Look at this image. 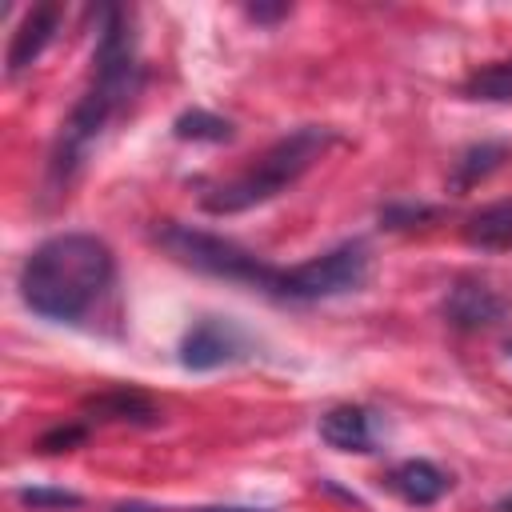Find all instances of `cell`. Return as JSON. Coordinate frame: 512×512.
I'll use <instances>...</instances> for the list:
<instances>
[{"label": "cell", "mask_w": 512, "mask_h": 512, "mask_svg": "<svg viewBox=\"0 0 512 512\" xmlns=\"http://www.w3.org/2000/svg\"><path fill=\"white\" fill-rule=\"evenodd\" d=\"M60 20H64V8L60 4H36V8H28V16L16 24L12 44H8V76L24 72V68H32L40 60V52L52 44Z\"/></svg>", "instance_id": "9c48e42d"}, {"label": "cell", "mask_w": 512, "mask_h": 512, "mask_svg": "<svg viewBox=\"0 0 512 512\" xmlns=\"http://www.w3.org/2000/svg\"><path fill=\"white\" fill-rule=\"evenodd\" d=\"M508 352H512V348H508Z\"/></svg>", "instance_id": "603a6c76"}, {"label": "cell", "mask_w": 512, "mask_h": 512, "mask_svg": "<svg viewBox=\"0 0 512 512\" xmlns=\"http://www.w3.org/2000/svg\"><path fill=\"white\" fill-rule=\"evenodd\" d=\"M80 420L84 424H156L160 408L140 388L116 384V388H104V392L88 396L80 404Z\"/></svg>", "instance_id": "52a82bcc"}, {"label": "cell", "mask_w": 512, "mask_h": 512, "mask_svg": "<svg viewBox=\"0 0 512 512\" xmlns=\"http://www.w3.org/2000/svg\"><path fill=\"white\" fill-rule=\"evenodd\" d=\"M332 144H336V132L328 124H300L276 144H268L248 168L200 192V208L212 216H236L256 204H268L280 192H288Z\"/></svg>", "instance_id": "3957f363"}, {"label": "cell", "mask_w": 512, "mask_h": 512, "mask_svg": "<svg viewBox=\"0 0 512 512\" xmlns=\"http://www.w3.org/2000/svg\"><path fill=\"white\" fill-rule=\"evenodd\" d=\"M192 512H268V508H236V504H212V508H192Z\"/></svg>", "instance_id": "44dd1931"}, {"label": "cell", "mask_w": 512, "mask_h": 512, "mask_svg": "<svg viewBox=\"0 0 512 512\" xmlns=\"http://www.w3.org/2000/svg\"><path fill=\"white\" fill-rule=\"evenodd\" d=\"M460 92L468 100H484V104H512V56L508 60L480 64L476 72H468V80L460 84Z\"/></svg>", "instance_id": "5bb4252c"}, {"label": "cell", "mask_w": 512, "mask_h": 512, "mask_svg": "<svg viewBox=\"0 0 512 512\" xmlns=\"http://www.w3.org/2000/svg\"><path fill=\"white\" fill-rule=\"evenodd\" d=\"M252 348L248 332L228 320V316H200L184 336H180V364L188 372H216L224 364L244 360Z\"/></svg>", "instance_id": "8992f818"}, {"label": "cell", "mask_w": 512, "mask_h": 512, "mask_svg": "<svg viewBox=\"0 0 512 512\" xmlns=\"http://www.w3.org/2000/svg\"><path fill=\"white\" fill-rule=\"evenodd\" d=\"M372 272V252L364 240H344L304 264L280 268L272 296L292 300V304H312V300H332L344 292H356Z\"/></svg>", "instance_id": "5b68a950"}, {"label": "cell", "mask_w": 512, "mask_h": 512, "mask_svg": "<svg viewBox=\"0 0 512 512\" xmlns=\"http://www.w3.org/2000/svg\"><path fill=\"white\" fill-rule=\"evenodd\" d=\"M496 512H512V492H504V496L496 500Z\"/></svg>", "instance_id": "7402d4cb"}, {"label": "cell", "mask_w": 512, "mask_h": 512, "mask_svg": "<svg viewBox=\"0 0 512 512\" xmlns=\"http://www.w3.org/2000/svg\"><path fill=\"white\" fill-rule=\"evenodd\" d=\"M508 156H512V152H508V144H500V140H480V144H468V148H464V152L452 160L448 188H452V192H468V188H476L480 180H488L492 172H500Z\"/></svg>", "instance_id": "4fadbf2b"}, {"label": "cell", "mask_w": 512, "mask_h": 512, "mask_svg": "<svg viewBox=\"0 0 512 512\" xmlns=\"http://www.w3.org/2000/svg\"><path fill=\"white\" fill-rule=\"evenodd\" d=\"M432 216H436V208H424V204H388L380 212V224L384 228H412V224L432 220Z\"/></svg>", "instance_id": "ac0fdd59"}, {"label": "cell", "mask_w": 512, "mask_h": 512, "mask_svg": "<svg viewBox=\"0 0 512 512\" xmlns=\"http://www.w3.org/2000/svg\"><path fill=\"white\" fill-rule=\"evenodd\" d=\"M136 88H140V56H136L132 16L124 8H104L96 48H92V80H88L84 96L72 104L68 120L60 124L52 156H48L52 184H68L76 176V168L84 164L96 136L136 96Z\"/></svg>", "instance_id": "6da1fadb"}, {"label": "cell", "mask_w": 512, "mask_h": 512, "mask_svg": "<svg viewBox=\"0 0 512 512\" xmlns=\"http://www.w3.org/2000/svg\"><path fill=\"white\" fill-rule=\"evenodd\" d=\"M112 248L92 232H56L20 264V300L56 324H76L112 288Z\"/></svg>", "instance_id": "7a4b0ae2"}, {"label": "cell", "mask_w": 512, "mask_h": 512, "mask_svg": "<svg viewBox=\"0 0 512 512\" xmlns=\"http://www.w3.org/2000/svg\"><path fill=\"white\" fill-rule=\"evenodd\" d=\"M320 440L336 452H376V432H372V412L360 404H336L320 416L316 424Z\"/></svg>", "instance_id": "8fae6325"}, {"label": "cell", "mask_w": 512, "mask_h": 512, "mask_svg": "<svg viewBox=\"0 0 512 512\" xmlns=\"http://www.w3.org/2000/svg\"><path fill=\"white\" fill-rule=\"evenodd\" d=\"M288 12H292V4H248V8H244V16L256 20V24H276V20H284Z\"/></svg>", "instance_id": "d6986e66"}, {"label": "cell", "mask_w": 512, "mask_h": 512, "mask_svg": "<svg viewBox=\"0 0 512 512\" xmlns=\"http://www.w3.org/2000/svg\"><path fill=\"white\" fill-rule=\"evenodd\" d=\"M384 488L412 508H432L436 500L448 496L452 476L444 468H436L432 460H400L396 468L384 472Z\"/></svg>", "instance_id": "ba28073f"}, {"label": "cell", "mask_w": 512, "mask_h": 512, "mask_svg": "<svg viewBox=\"0 0 512 512\" xmlns=\"http://www.w3.org/2000/svg\"><path fill=\"white\" fill-rule=\"evenodd\" d=\"M460 232H464V244H472L480 252H504V248H512V196L476 208L464 220Z\"/></svg>", "instance_id": "7c38bea8"}, {"label": "cell", "mask_w": 512, "mask_h": 512, "mask_svg": "<svg viewBox=\"0 0 512 512\" xmlns=\"http://www.w3.org/2000/svg\"><path fill=\"white\" fill-rule=\"evenodd\" d=\"M152 240L184 268L200 272V276H216V280H228V284H248V288H260L272 296V284H276V272L272 264H264L256 252H248L244 244L220 236V232H204V228H192V224H180V220H160L152 228Z\"/></svg>", "instance_id": "277c9868"}, {"label": "cell", "mask_w": 512, "mask_h": 512, "mask_svg": "<svg viewBox=\"0 0 512 512\" xmlns=\"http://www.w3.org/2000/svg\"><path fill=\"white\" fill-rule=\"evenodd\" d=\"M108 512H160L156 504H144V500H128V504H112Z\"/></svg>", "instance_id": "ffe728a7"}, {"label": "cell", "mask_w": 512, "mask_h": 512, "mask_svg": "<svg viewBox=\"0 0 512 512\" xmlns=\"http://www.w3.org/2000/svg\"><path fill=\"white\" fill-rule=\"evenodd\" d=\"M172 136L192 140V144H228L236 136V128H232V120H224L208 108H188L172 120Z\"/></svg>", "instance_id": "9a60e30c"}, {"label": "cell", "mask_w": 512, "mask_h": 512, "mask_svg": "<svg viewBox=\"0 0 512 512\" xmlns=\"http://www.w3.org/2000/svg\"><path fill=\"white\" fill-rule=\"evenodd\" d=\"M16 500L32 512H56V508H80L84 496L68 492V488H48V484H32V488H20Z\"/></svg>", "instance_id": "2e32d148"}, {"label": "cell", "mask_w": 512, "mask_h": 512, "mask_svg": "<svg viewBox=\"0 0 512 512\" xmlns=\"http://www.w3.org/2000/svg\"><path fill=\"white\" fill-rule=\"evenodd\" d=\"M500 316H504V300H500L488 284H480V280H460V284H452L448 296H444V320H448L452 328H460V332L488 328V324H496Z\"/></svg>", "instance_id": "30bf717a"}, {"label": "cell", "mask_w": 512, "mask_h": 512, "mask_svg": "<svg viewBox=\"0 0 512 512\" xmlns=\"http://www.w3.org/2000/svg\"><path fill=\"white\" fill-rule=\"evenodd\" d=\"M88 428H92V424H84V420H68V424H56V428H48V432L36 440V452H44V456H56V452H72V448H80V444L88 440Z\"/></svg>", "instance_id": "e0dca14e"}]
</instances>
